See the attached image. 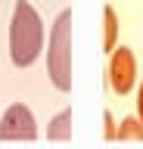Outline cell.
<instances>
[{"instance_id":"cell-3","label":"cell","mask_w":143,"mask_h":149,"mask_svg":"<svg viewBox=\"0 0 143 149\" xmlns=\"http://www.w3.org/2000/svg\"><path fill=\"white\" fill-rule=\"evenodd\" d=\"M38 137V127H34V115H31L28 106H22V102H13L10 109L3 112V118H0V140L3 143H10V140H31Z\"/></svg>"},{"instance_id":"cell-2","label":"cell","mask_w":143,"mask_h":149,"mask_svg":"<svg viewBox=\"0 0 143 149\" xmlns=\"http://www.w3.org/2000/svg\"><path fill=\"white\" fill-rule=\"evenodd\" d=\"M47 74L56 90H72V13L62 9L47 40Z\"/></svg>"},{"instance_id":"cell-9","label":"cell","mask_w":143,"mask_h":149,"mask_svg":"<svg viewBox=\"0 0 143 149\" xmlns=\"http://www.w3.org/2000/svg\"><path fill=\"white\" fill-rule=\"evenodd\" d=\"M137 118L143 121V84L137 87Z\"/></svg>"},{"instance_id":"cell-4","label":"cell","mask_w":143,"mask_h":149,"mask_svg":"<svg viewBox=\"0 0 143 149\" xmlns=\"http://www.w3.org/2000/svg\"><path fill=\"white\" fill-rule=\"evenodd\" d=\"M134 81H137V59H134L131 47H115L109 56V87L115 93H131Z\"/></svg>"},{"instance_id":"cell-1","label":"cell","mask_w":143,"mask_h":149,"mask_svg":"<svg viewBox=\"0 0 143 149\" xmlns=\"http://www.w3.org/2000/svg\"><path fill=\"white\" fill-rule=\"evenodd\" d=\"M40 50H44V22H40L38 9L28 0H19L13 9L10 22V56L16 68H28L38 62Z\"/></svg>"},{"instance_id":"cell-6","label":"cell","mask_w":143,"mask_h":149,"mask_svg":"<svg viewBox=\"0 0 143 149\" xmlns=\"http://www.w3.org/2000/svg\"><path fill=\"white\" fill-rule=\"evenodd\" d=\"M47 137H50V140H56V143H62V140H72V109L59 112L56 118L50 121Z\"/></svg>"},{"instance_id":"cell-7","label":"cell","mask_w":143,"mask_h":149,"mask_svg":"<svg viewBox=\"0 0 143 149\" xmlns=\"http://www.w3.org/2000/svg\"><path fill=\"white\" fill-rule=\"evenodd\" d=\"M115 140H121V143H140L143 140V121L137 118V115H134V118H121Z\"/></svg>"},{"instance_id":"cell-5","label":"cell","mask_w":143,"mask_h":149,"mask_svg":"<svg viewBox=\"0 0 143 149\" xmlns=\"http://www.w3.org/2000/svg\"><path fill=\"white\" fill-rule=\"evenodd\" d=\"M115 47H118V16L112 6H106L103 9V50L112 53Z\"/></svg>"},{"instance_id":"cell-8","label":"cell","mask_w":143,"mask_h":149,"mask_svg":"<svg viewBox=\"0 0 143 149\" xmlns=\"http://www.w3.org/2000/svg\"><path fill=\"white\" fill-rule=\"evenodd\" d=\"M103 124H106V137L109 140H115V134H118V124H115V118H112V112H103Z\"/></svg>"}]
</instances>
